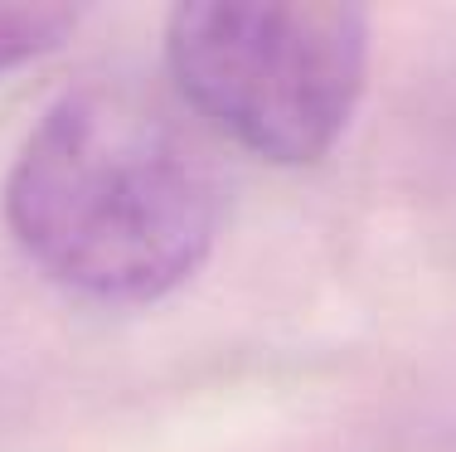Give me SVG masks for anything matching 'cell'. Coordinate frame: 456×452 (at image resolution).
Returning a JSON list of instances; mask_svg holds the SVG:
<instances>
[{
    "instance_id": "1",
    "label": "cell",
    "mask_w": 456,
    "mask_h": 452,
    "mask_svg": "<svg viewBox=\"0 0 456 452\" xmlns=\"http://www.w3.org/2000/svg\"><path fill=\"white\" fill-rule=\"evenodd\" d=\"M228 176L180 98L141 78L69 88L5 176V224L29 263L93 301H151L209 258Z\"/></svg>"
},
{
    "instance_id": "2",
    "label": "cell",
    "mask_w": 456,
    "mask_h": 452,
    "mask_svg": "<svg viewBox=\"0 0 456 452\" xmlns=\"http://www.w3.org/2000/svg\"><path fill=\"white\" fill-rule=\"evenodd\" d=\"M180 103L277 166H311L345 136L369 73V15L340 0H194L170 10Z\"/></svg>"
},
{
    "instance_id": "3",
    "label": "cell",
    "mask_w": 456,
    "mask_h": 452,
    "mask_svg": "<svg viewBox=\"0 0 456 452\" xmlns=\"http://www.w3.org/2000/svg\"><path fill=\"white\" fill-rule=\"evenodd\" d=\"M83 10L59 0H0V78L45 59L78 29Z\"/></svg>"
}]
</instances>
